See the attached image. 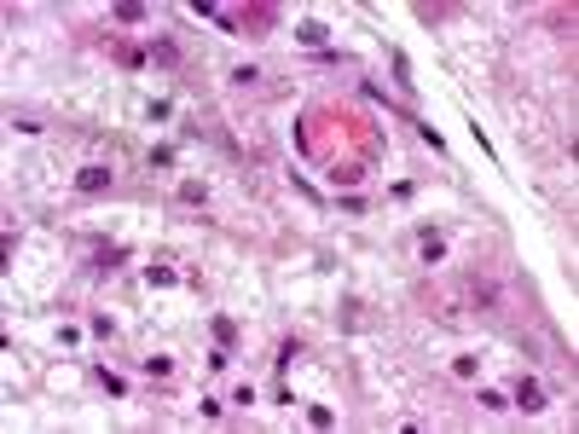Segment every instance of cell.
I'll return each instance as SVG.
<instances>
[{"label":"cell","instance_id":"obj_1","mask_svg":"<svg viewBox=\"0 0 579 434\" xmlns=\"http://www.w3.org/2000/svg\"><path fill=\"white\" fill-rule=\"evenodd\" d=\"M516 406H522L527 417L544 411V388H539V382H527V377H516Z\"/></svg>","mask_w":579,"mask_h":434},{"label":"cell","instance_id":"obj_2","mask_svg":"<svg viewBox=\"0 0 579 434\" xmlns=\"http://www.w3.org/2000/svg\"><path fill=\"white\" fill-rule=\"evenodd\" d=\"M75 186H82L87 197H93V191H110V168H99V163H87L82 174H75Z\"/></svg>","mask_w":579,"mask_h":434},{"label":"cell","instance_id":"obj_3","mask_svg":"<svg viewBox=\"0 0 579 434\" xmlns=\"http://www.w3.org/2000/svg\"><path fill=\"white\" fill-rule=\"evenodd\" d=\"M296 41H301V46H325V24H301Z\"/></svg>","mask_w":579,"mask_h":434},{"label":"cell","instance_id":"obj_4","mask_svg":"<svg viewBox=\"0 0 579 434\" xmlns=\"http://www.w3.org/2000/svg\"><path fill=\"white\" fill-rule=\"evenodd\" d=\"M116 64H127V70H139V64H145V53H139V46H116Z\"/></svg>","mask_w":579,"mask_h":434},{"label":"cell","instance_id":"obj_5","mask_svg":"<svg viewBox=\"0 0 579 434\" xmlns=\"http://www.w3.org/2000/svg\"><path fill=\"white\" fill-rule=\"evenodd\" d=\"M151 58H163V64H174V58H180V46H174V41H157V46H151Z\"/></svg>","mask_w":579,"mask_h":434}]
</instances>
